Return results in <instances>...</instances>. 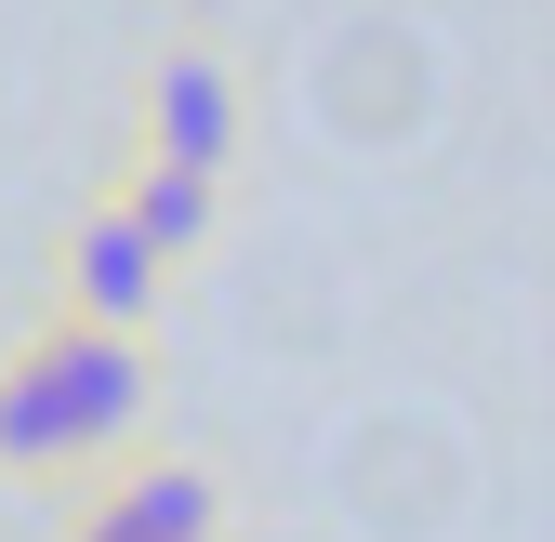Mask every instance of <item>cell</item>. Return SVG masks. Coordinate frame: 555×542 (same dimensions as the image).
<instances>
[{
  "instance_id": "6da1fadb",
  "label": "cell",
  "mask_w": 555,
  "mask_h": 542,
  "mask_svg": "<svg viewBox=\"0 0 555 542\" xmlns=\"http://www.w3.org/2000/svg\"><path fill=\"white\" fill-rule=\"evenodd\" d=\"M27 358L53 371V411H66V437H80V477L132 463V437L159 424V345H146V331H119V318H80V305H53V318L27 331Z\"/></svg>"
},
{
  "instance_id": "7a4b0ae2",
  "label": "cell",
  "mask_w": 555,
  "mask_h": 542,
  "mask_svg": "<svg viewBox=\"0 0 555 542\" xmlns=\"http://www.w3.org/2000/svg\"><path fill=\"white\" fill-rule=\"evenodd\" d=\"M132 146H159V159H198V172H238L251 146V93H238V66L225 40H159L146 66H132Z\"/></svg>"
},
{
  "instance_id": "3957f363",
  "label": "cell",
  "mask_w": 555,
  "mask_h": 542,
  "mask_svg": "<svg viewBox=\"0 0 555 542\" xmlns=\"http://www.w3.org/2000/svg\"><path fill=\"white\" fill-rule=\"evenodd\" d=\"M172 279L185 264L119 212V198L93 185L80 212H66V238H53V305H80V318H119V331H159V305H172Z\"/></svg>"
},
{
  "instance_id": "277c9868",
  "label": "cell",
  "mask_w": 555,
  "mask_h": 542,
  "mask_svg": "<svg viewBox=\"0 0 555 542\" xmlns=\"http://www.w3.org/2000/svg\"><path fill=\"white\" fill-rule=\"evenodd\" d=\"M106 198L132 225H146L172 264H212L225 251V172H198V159H159V146H119V172H106Z\"/></svg>"
},
{
  "instance_id": "5b68a950",
  "label": "cell",
  "mask_w": 555,
  "mask_h": 542,
  "mask_svg": "<svg viewBox=\"0 0 555 542\" xmlns=\"http://www.w3.org/2000/svg\"><path fill=\"white\" fill-rule=\"evenodd\" d=\"M106 490L146 516L159 542H238V503H225V477L198 450H132V463H106Z\"/></svg>"
},
{
  "instance_id": "8992f818",
  "label": "cell",
  "mask_w": 555,
  "mask_h": 542,
  "mask_svg": "<svg viewBox=\"0 0 555 542\" xmlns=\"http://www.w3.org/2000/svg\"><path fill=\"white\" fill-rule=\"evenodd\" d=\"M0 477H14V490H80V437H66L53 371H40L27 345L0 358Z\"/></svg>"
},
{
  "instance_id": "52a82bcc",
  "label": "cell",
  "mask_w": 555,
  "mask_h": 542,
  "mask_svg": "<svg viewBox=\"0 0 555 542\" xmlns=\"http://www.w3.org/2000/svg\"><path fill=\"white\" fill-rule=\"evenodd\" d=\"M159 14H172V27H225L238 0H159Z\"/></svg>"
}]
</instances>
